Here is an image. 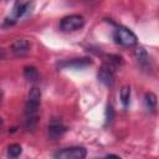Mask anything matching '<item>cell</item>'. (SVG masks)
Instances as JSON below:
<instances>
[{"label":"cell","mask_w":159,"mask_h":159,"mask_svg":"<svg viewBox=\"0 0 159 159\" xmlns=\"http://www.w3.org/2000/svg\"><path fill=\"white\" fill-rule=\"evenodd\" d=\"M31 48V43L26 39H17L12 42L11 50L16 56H25Z\"/></svg>","instance_id":"cell-9"},{"label":"cell","mask_w":159,"mask_h":159,"mask_svg":"<svg viewBox=\"0 0 159 159\" xmlns=\"http://www.w3.org/2000/svg\"><path fill=\"white\" fill-rule=\"evenodd\" d=\"M119 97H120V102L124 107H127L129 104L130 101V87L129 86H123L119 89Z\"/></svg>","instance_id":"cell-13"},{"label":"cell","mask_w":159,"mask_h":159,"mask_svg":"<svg viewBox=\"0 0 159 159\" xmlns=\"http://www.w3.org/2000/svg\"><path fill=\"white\" fill-rule=\"evenodd\" d=\"M22 153V148L20 144L17 143H14V144H10L7 147V155L10 158H17L20 154Z\"/></svg>","instance_id":"cell-14"},{"label":"cell","mask_w":159,"mask_h":159,"mask_svg":"<svg viewBox=\"0 0 159 159\" xmlns=\"http://www.w3.org/2000/svg\"><path fill=\"white\" fill-rule=\"evenodd\" d=\"M97 78L99 82H102L104 86L111 87L114 83L116 80V66L112 62H103L102 66L98 68Z\"/></svg>","instance_id":"cell-4"},{"label":"cell","mask_w":159,"mask_h":159,"mask_svg":"<svg viewBox=\"0 0 159 159\" xmlns=\"http://www.w3.org/2000/svg\"><path fill=\"white\" fill-rule=\"evenodd\" d=\"M134 57H135L138 65H139L143 70H145V71L150 70V57H149V55H148V52H147V50H145L144 47L139 46V47L134 51Z\"/></svg>","instance_id":"cell-10"},{"label":"cell","mask_w":159,"mask_h":159,"mask_svg":"<svg viewBox=\"0 0 159 159\" xmlns=\"http://www.w3.org/2000/svg\"><path fill=\"white\" fill-rule=\"evenodd\" d=\"M144 102H145V106H147L148 109H150V111H155V109H157L158 98H157V94H155V93H153V92L145 93V96H144Z\"/></svg>","instance_id":"cell-11"},{"label":"cell","mask_w":159,"mask_h":159,"mask_svg":"<svg viewBox=\"0 0 159 159\" xmlns=\"http://www.w3.org/2000/svg\"><path fill=\"white\" fill-rule=\"evenodd\" d=\"M2 123H4V119L0 117V129H1V127H2Z\"/></svg>","instance_id":"cell-17"},{"label":"cell","mask_w":159,"mask_h":159,"mask_svg":"<svg viewBox=\"0 0 159 159\" xmlns=\"http://www.w3.org/2000/svg\"><path fill=\"white\" fill-rule=\"evenodd\" d=\"M92 65L91 58L88 57H81V58H72V60H66L58 63L60 68H73V70H82Z\"/></svg>","instance_id":"cell-7"},{"label":"cell","mask_w":159,"mask_h":159,"mask_svg":"<svg viewBox=\"0 0 159 159\" xmlns=\"http://www.w3.org/2000/svg\"><path fill=\"white\" fill-rule=\"evenodd\" d=\"M24 76H25V78H26L27 81L35 82V81H37V78H39V72H37V70H36L34 66H26V67L24 68Z\"/></svg>","instance_id":"cell-12"},{"label":"cell","mask_w":159,"mask_h":159,"mask_svg":"<svg viewBox=\"0 0 159 159\" xmlns=\"http://www.w3.org/2000/svg\"><path fill=\"white\" fill-rule=\"evenodd\" d=\"M113 119H114V109H113L112 104H107V108H106V125L111 124Z\"/></svg>","instance_id":"cell-15"},{"label":"cell","mask_w":159,"mask_h":159,"mask_svg":"<svg viewBox=\"0 0 159 159\" xmlns=\"http://www.w3.org/2000/svg\"><path fill=\"white\" fill-rule=\"evenodd\" d=\"M113 39L117 43L122 45V46H125V47H132L134 45H137V36L135 34L127 29V27H123V26H119L114 30L113 32Z\"/></svg>","instance_id":"cell-2"},{"label":"cell","mask_w":159,"mask_h":159,"mask_svg":"<svg viewBox=\"0 0 159 159\" xmlns=\"http://www.w3.org/2000/svg\"><path fill=\"white\" fill-rule=\"evenodd\" d=\"M34 6H35V2H34L32 0L26 1V2H22L21 0H17V1L15 2L14 9H12V15H11V17H7L6 21H5V24H6V25H14L17 19H20V17L25 16L26 14L31 12V11L34 10Z\"/></svg>","instance_id":"cell-3"},{"label":"cell","mask_w":159,"mask_h":159,"mask_svg":"<svg viewBox=\"0 0 159 159\" xmlns=\"http://www.w3.org/2000/svg\"><path fill=\"white\" fill-rule=\"evenodd\" d=\"M41 104V91L37 87H32L29 92L25 106V124L27 129H34L37 123V113Z\"/></svg>","instance_id":"cell-1"},{"label":"cell","mask_w":159,"mask_h":159,"mask_svg":"<svg viewBox=\"0 0 159 159\" xmlns=\"http://www.w3.org/2000/svg\"><path fill=\"white\" fill-rule=\"evenodd\" d=\"M0 101H1V96H0Z\"/></svg>","instance_id":"cell-18"},{"label":"cell","mask_w":159,"mask_h":159,"mask_svg":"<svg viewBox=\"0 0 159 159\" xmlns=\"http://www.w3.org/2000/svg\"><path fill=\"white\" fill-rule=\"evenodd\" d=\"M106 158H118L119 159V155H117V154H107Z\"/></svg>","instance_id":"cell-16"},{"label":"cell","mask_w":159,"mask_h":159,"mask_svg":"<svg viewBox=\"0 0 159 159\" xmlns=\"http://www.w3.org/2000/svg\"><path fill=\"white\" fill-rule=\"evenodd\" d=\"M87 155V150L83 147H70L62 150H58L53 154L57 159H83Z\"/></svg>","instance_id":"cell-6"},{"label":"cell","mask_w":159,"mask_h":159,"mask_svg":"<svg viewBox=\"0 0 159 159\" xmlns=\"http://www.w3.org/2000/svg\"><path fill=\"white\" fill-rule=\"evenodd\" d=\"M84 26V19L81 15H68L63 17L60 22V29L62 31H76Z\"/></svg>","instance_id":"cell-5"},{"label":"cell","mask_w":159,"mask_h":159,"mask_svg":"<svg viewBox=\"0 0 159 159\" xmlns=\"http://www.w3.org/2000/svg\"><path fill=\"white\" fill-rule=\"evenodd\" d=\"M67 132V127L65 124H62L61 122H51V124L47 128V134L48 138L52 140H56L58 138H61L65 133Z\"/></svg>","instance_id":"cell-8"}]
</instances>
